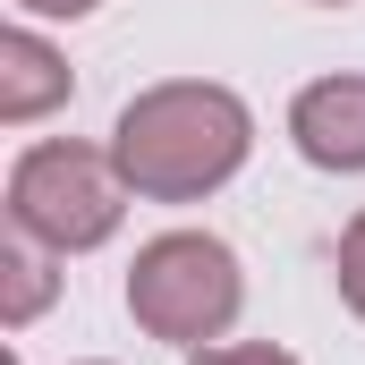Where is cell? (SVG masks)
Segmentation results:
<instances>
[{
  "label": "cell",
  "mask_w": 365,
  "mask_h": 365,
  "mask_svg": "<svg viewBox=\"0 0 365 365\" xmlns=\"http://www.w3.org/2000/svg\"><path fill=\"white\" fill-rule=\"evenodd\" d=\"M255 110L212 77H162L128 93L110 119V162L136 204H204L247 170Z\"/></svg>",
  "instance_id": "obj_1"
},
{
  "label": "cell",
  "mask_w": 365,
  "mask_h": 365,
  "mask_svg": "<svg viewBox=\"0 0 365 365\" xmlns=\"http://www.w3.org/2000/svg\"><path fill=\"white\" fill-rule=\"evenodd\" d=\"M128 179L110 162V145H77V136H43L9 162V230L51 247L60 264L68 255H93L119 238L128 221Z\"/></svg>",
  "instance_id": "obj_2"
},
{
  "label": "cell",
  "mask_w": 365,
  "mask_h": 365,
  "mask_svg": "<svg viewBox=\"0 0 365 365\" xmlns=\"http://www.w3.org/2000/svg\"><path fill=\"white\" fill-rule=\"evenodd\" d=\"M128 314L145 340L162 349H212L230 340L238 306H247V272H238V247L212 238V230H162L136 247L128 264Z\"/></svg>",
  "instance_id": "obj_3"
},
{
  "label": "cell",
  "mask_w": 365,
  "mask_h": 365,
  "mask_svg": "<svg viewBox=\"0 0 365 365\" xmlns=\"http://www.w3.org/2000/svg\"><path fill=\"white\" fill-rule=\"evenodd\" d=\"M289 145L306 170L357 179L365 170V77H314L289 102Z\"/></svg>",
  "instance_id": "obj_4"
},
{
  "label": "cell",
  "mask_w": 365,
  "mask_h": 365,
  "mask_svg": "<svg viewBox=\"0 0 365 365\" xmlns=\"http://www.w3.org/2000/svg\"><path fill=\"white\" fill-rule=\"evenodd\" d=\"M68 93H77V77H68V51L51 34H34V26H9L0 34V119L9 128L51 119Z\"/></svg>",
  "instance_id": "obj_5"
},
{
  "label": "cell",
  "mask_w": 365,
  "mask_h": 365,
  "mask_svg": "<svg viewBox=\"0 0 365 365\" xmlns=\"http://www.w3.org/2000/svg\"><path fill=\"white\" fill-rule=\"evenodd\" d=\"M51 264H60L51 247H34V238H17V230H9V247H0V272H9L0 323H9V331H26V323L51 306V289H60V272H51Z\"/></svg>",
  "instance_id": "obj_6"
},
{
  "label": "cell",
  "mask_w": 365,
  "mask_h": 365,
  "mask_svg": "<svg viewBox=\"0 0 365 365\" xmlns=\"http://www.w3.org/2000/svg\"><path fill=\"white\" fill-rule=\"evenodd\" d=\"M331 272H340V306L365 323V204L349 212V230H340V255H331Z\"/></svg>",
  "instance_id": "obj_7"
},
{
  "label": "cell",
  "mask_w": 365,
  "mask_h": 365,
  "mask_svg": "<svg viewBox=\"0 0 365 365\" xmlns=\"http://www.w3.org/2000/svg\"><path fill=\"white\" fill-rule=\"evenodd\" d=\"M187 365H297L280 340H212V349H187Z\"/></svg>",
  "instance_id": "obj_8"
},
{
  "label": "cell",
  "mask_w": 365,
  "mask_h": 365,
  "mask_svg": "<svg viewBox=\"0 0 365 365\" xmlns=\"http://www.w3.org/2000/svg\"><path fill=\"white\" fill-rule=\"evenodd\" d=\"M17 17H93L102 0H9Z\"/></svg>",
  "instance_id": "obj_9"
},
{
  "label": "cell",
  "mask_w": 365,
  "mask_h": 365,
  "mask_svg": "<svg viewBox=\"0 0 365 365\" xmlns=\"http://www.w3.org/2000/svg\"><path fill=\"white\" fill-rule=\"evenodd\" d=\"M306 9H357V0H306Z\"/></svg>",
  "instance_id": "obj_10"
},
{
  "label": "cell",
  "mask_w": 365,
  "mask_h": 365,
  "mask_svg": "<svg viewBox=\"0 0 365 365\" xmlns=\"http://www.w3.org/2000/svg\"><path fill=\"white\" fill-rule=\"evenodd\" d=\"M77 365H110V357H77Z\"/></svg>",
  "instance_id": "obj_11"
}]
</instances>
